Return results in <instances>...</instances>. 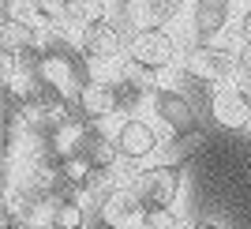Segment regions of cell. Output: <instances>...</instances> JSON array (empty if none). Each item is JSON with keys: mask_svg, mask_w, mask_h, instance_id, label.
Wrapping results in <instances>:
<instances>
[{"mask_svg": "<svg viewBox=\"0 0 251 229\" xmlns=\"http://www.w3.org/2000/svg\"><path fill=\"white\" fill-rule=\"evenodd\" d=\"M90 68L83 64L79 49H75V38H45L42 53H38V79L42 86H49L52 94H60L64 102H72L79 98V90L86 86L90 79Z\"/></svg>", "mask_w": 251, "mask_h": 229, "instance_id": "cell-1", "label": "cell"}, {"mask_svg": "<svg viewBox=\"0 0 251 229\" xmlns=\"http://www.w3.org/2000/svg\"><path fill=\"white\" fill-rule=\"evenodd\" d=\"M120 180L135 192L147 210L176 207L180 192H184V166H176V162H147V166H131L127 177Z\"/></svg>", "mask_w": 251, "mask_h": 229, "instance_id": "cell-2", "label": "cell"}, {"mask_svg": "<svg viewBox=\"0 0 251 229\" xmlns=\"http://www.w3.org/2000/svg\"><path fill=\"white\" fill-rule=\"evenodd\" d=\"M127 68L139 75H161L169 68H176L180 60V45L173 38L169 27H139L131 38H127Z\"/></svg>", "mask_w": 251, "mask_h": 229, "instance_id": "cell-3", "label": "cell"}, {"mask_svg": "<svg viewBox=\"0 0 251 229\" xmlns=\"http://www.w3.org/2000/svg\"><path fill=\"white\" fill-rule=\"evenodd\" d=\"M113 143L120 150V162L127 166H147L154 154L165 150V128L157 124L154 116H143V113H127L113 124Z\"/></svg>", "mask_w": 251, "mask_h": 229, "instance_id": "cell-4", "label": "cell"}, {"mask_svg": "<svg viewBox=\"0 0 251 229\" xmlns=\"http://www.w3.org/2000/svg\"><path fill=\"white\" fill-rule=\"evenodd\" d=\"M236 64H240V49H232V45H188L180 72L210 90H218V86L236 83Z\"/></svg>", "mask_w": 251, "mask_h": 229, "instance_id": "cell-5", "label": "cell"}, {"mask_svg": "<svg viewBox=\"0 0 251 229\" xmlns=\"http://www.w3.org/2000/svg\"><path fill=\"white\" fill-rule=\"evenodd\" d=\"M75 49L83 57V64L98 75V72H113L116 64L127 57V38L116 30L113 23H94V27L75 34Z\"/></svg>", "mask_w": 251, "mask_h": 229, "instance_id": "cell-6", "label": "cell"}, {"mask_svg": "<svg viewBox=\"0 0 251 229\" xmlns=\"http://www.w3.org/2000/svg\"><path fill=\"white\" fill-rule=\"evenodd\" d=\"M147 105L154 120L173 136H188L199 128V105L191 102L180 86H150L147 90Z\"/></svg>", "mask_w": 251, "mask_h": 229, "instance_id": "cell-7", "label": "cell"}, {"mask_svg": "<svg viewBox=\"0 0 251 229\" xmlns=\"http://www.w3.org/2000/svg\"><path fill=\"white\" fill-rule=\"evenodd\" d=\"M120 105H124V90L116 83V75H90L86 86L75 98V113L83 116L86 124H109L120 120Z\"/></svg>", "mask_w": 251, "mask_h": 229, "instance_id": "cell-8", "label": "cell"}, {"mask_svg": "<svg viewBox=\"0 0 251 229\" xmlns=\"http://www.w3.org/2000/svg\"><path fill=\"white\" fill-rule=\"evenodd\" d=\"M232 0H191V45H218L229 34Z\"/></svg>", "mask_w": 251, "mask_h": 229, "instance_id": "cell-9", "label": "cell"}, {"mask_svg": "<svg viewBox=\"0 0 251 229\" xmlns=\"http://www.w3.org/2000/svg\"><path fill=\"white\" fill-rule=\"evenodd\" d=\"M206 113H210V120L218 128H225V132H244V128H251V94L244 90V86H236V83L218 86L206 102Z\"/></svg>", "mask_w": 251, "mask_h": 229, "instance_id": "cell-10", "label": "cell"}, {"mask_svg": "<svg viewBox=\"0 0 251 229\" xmlns=\"http://www.w3.org/2000/svg\"><path fill=\"white\" fill-rule=\"evenodd\" d=\"M143 214H147V207L139 203V196L124 184V180L98 203V218H101L109 229H139Z\"/></svg>", "mask_w": 251, "mask_h": 229, "instance_id": "cell-11", "label": "cell"}, {"mask_svg": "<svg viewBox=\"0 0 251 229\" xmlns=\"http://www.w3.org/2000/svg\"><path fill=\"white\" fill-rule=\"evenodd\" d=\"M4 53H42L45 45V34L38 27H26V23H15V19H4Z\"/></svg>", "mask_w": 251, "mask_h": 229, "instance_id": "cell-12", "label": "cell"}, {"mask_svg": "<svg viewBox=\"0 0 251 229\" xmlns=\"http://www.w3.org/2000/svg\"><path fill=\"white\" fill-rule=\"evenodd\" d=\"M86 222H90L86 199H52L49 226H56V229H86Z\"/></svg>", "mask_w": 251, "mask_h": 229, "instance_id": "cell-13", "label": "cell"}, {"mask_svg": "<svg viewBox=\"0 0 251 229\" xmlns=\"http://www.w3.org/2000/svg\"><path fill=\"white\" fill-rule=\"evenodd\" d=\"M184 8H188V0H139L143 27H169L184 15Z\"/></svg>", "mask_w": 251, "mask_h": 229, "instance_id": "cell-14", "label": "cell"}, {"mask_svg": "<svg viewBox=\"0 0 251 229\" xmlns=\"http://www.w3.org/2000/svg\"><path fill=\"white\" fill-rule=\"evenodd\" d=\"M202 146H206V132H202V128H195V132H188V136H173V139L165 143V150H161V154H165V162L184 166V162H188L195 150H202Z\"/></svg>", "mask_w": 251, "mask_h": 229, "instance_id": "cell-15", "label": "cell"}, {"mask_svg": "<svg viewBox=\"0 0 251 229\" xmlns=\"http://www.w3.org/2000/svg\"><path fill=\"white\" fill-rule=\"evenodd\" d=\"M139 229H180V214L176 207H157V210H147Z\"/></svg>", "mask_w": 251, "mask_h": 229, "instance_id": "cell-16", "label": "cell"}, {"mask_svg": "<svg viewBox=\"0 0 251 229\" xmlns=\"http://www.w3.org/2000/svg\"><path fill=\"white\" fill-rule=\"evenodd\" d=\"M232 38H236V49H251V8L240 15V23L232 27Z\"/></svg>", "mask_w": 251, "mask_h": 229, "instance_id": "cell-17", "label": "cell"}, {"mask_svg": "<svg viewBox=\"0 0 251 229\" xmlns=\"http://www.w3.org/2000/svg\"><path fill=\"white\" fill-rule=\"evenodd\" d=\"M236 86L251 94V49H240V64H236Z\"/></svg>", "mask_w": 251, "mask_h": 229, "instance_id": "cell-18", "label": "cell"}, {"mask_svg": "<svg viewBox=\"0 0 251 229\" xmlns=\"http://www.w3.org/2000/svg\"><path fill=\"white\" fill-rule=\"evenodd\" d=\"M191 229H229V226H225V222H218V218H199Z\"/></svg>", "mask_w": 251, "mask_h": 229, "instance_id": "cell-19", "label": "cell"}, {"mask_svg": "<svg viewBox=\"0 0 251 229\" xmlns=\"http://www.w3.org/2000/svg\"><path fill=\"white\" fill-rule=\"evenodd\" d=\"M240 4H244V11H248V8H251V0H240Z\"/></svg>", "mask_w": 251, "mask_h": 229, "instance_id": "cell-20", "label": "cell"}, {"mask_svg": "<svg viewBox=\"0 0 251 229\" xmlns=\"http://www.w3.org/2000/svg\"><path fill=\"white\" fill-rule=\"evenodd\" d=\"M42 229H56V226H42Z\"/></svg>", "mask_w": 251, "mask_h": 229, "instance_id": "cell-21", "label": "cell"}]
</instances>
